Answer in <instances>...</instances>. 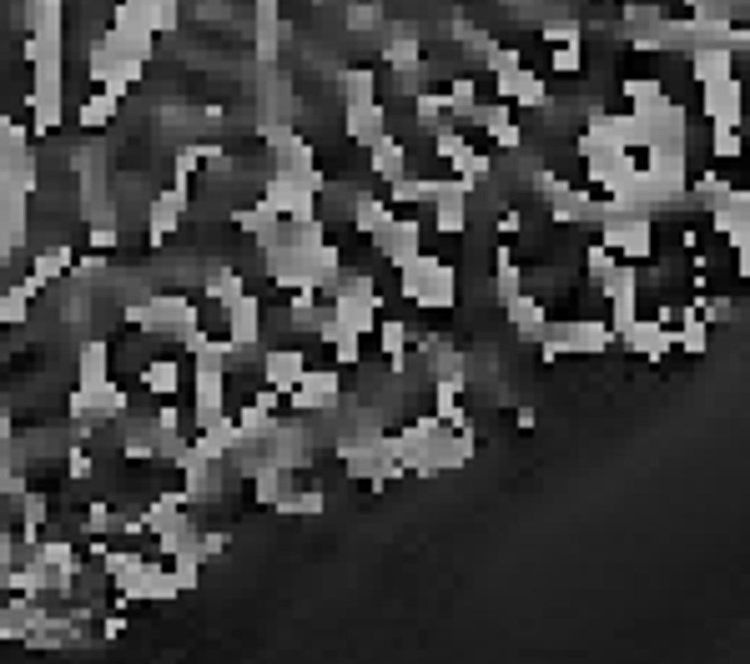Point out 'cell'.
Returning <instances> with one entry per match:
<instances>
[{
    "label": "cell",
    "mask_w": 750,
    "mask_h": 664,
    "mask_svg": "<svg viewBox=\"0 0 750 664\" xmlns=\"http://www.w3.org/2000/svg\"><path fill=\"white\" fill-rule=\"evenodd\" d=\"M514 428H519V433H529V428H534V408H529V403H524V408H514Z\"/></svg>",
    "instance_id": "6da1fadb"
}]
</instances>
